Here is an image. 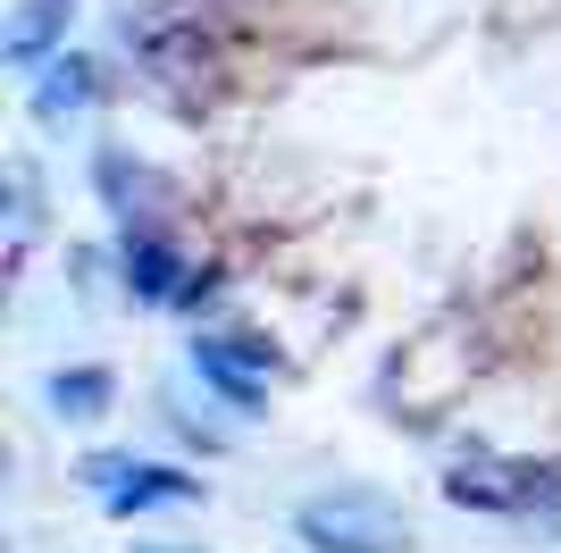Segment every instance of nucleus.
Listing matches in <instances>:
<instances>
[{
  "instance_id": "nucleus-1",
  "label": "nucleus",
  "mask_w": 561,
  "mask_h": 553,
  "mask_svg": "<svg viewBox=\"0 0 561 553\" xmlns=\"http://www.w3.org/2000/svg\"><path fill=\"white\" fill-rule=\"evenodd\" d=\"M453 511H494V520H561V453H486L469 444L445 470Z\"/></svg>"
},
{
  "instance_id": "nucleus-2",
  "label": "nucleus",
  "mask_w": 561,
  "mask_h": 553,
  "mask_svg": "<svg viewBox=\"0 0 561 553\" xmlns=\"http://www.w3.org/2000/svg\"><path fill=\"white\" fill-rule=\"evenodd\" d=\"M294 545L302 553H411V511L386 486H319L294 504Z\"/></svg>"
},
{
  "instance_id": "nucleus-3",
  "label": "nucleus",
  "mask_w": 561,
  "mask_h": 553,
  "mask_svg": "<svg viewBox=\"0 0 561 553\" xmlns=\"http://www.w3.org/2000/svg\"><path fill=\"white\" fill-rule=\"evenodd\" d=\"M76 486H93V504L110 511V520L210 504V478H193L185 461H142V453H84L76 461Z\"/></svg>"
},
{
  "instance_id": "nucleus-4",
  "label": "nucleus",
  "mask_w": 561,
  "mask_h": 553,
  "mask_svg": "<svg viewBox=\"0 0 561 553\" xmlns=\"http://www.w3.org/2000/svg\"><path fill=\"white\" fill-rule=\"evenodd\" d=\"M185 361L202 377V394H218L234 419H260L268 411V386L285 377V352L268 336H252V327H193Z\"/></svg>"
},
{
  "instance_id": "nucleus-5",
  "label": "nucleus",
  "mask_w": 561,
  "mask_h": 553,
  "mask_svg": "<svg viewBox=\"0 0 561 553\" xmlns=\"http://www.w3.org/2000/svg\"><path fill=\"white\" fill-rule=\"evenodd\" d=\"M93 193H101V210L117 218V235H135V227L168 235V218L185 210V184L168 177V168L135 160L126 143H101V151H93Z\"/></svg>"
},
{
  "instance_id": "nucleus-6",
  "label": "nucleus",
  "mask_w": 561,
  "mask_h": 553,
  "mask_svg": "<svg viewBox=\"0 0 561 553\" xmlns=\"http://www.w3.org/2000/svg\"><path fill=\"white\" fill-rule=\"evenodd\" d=\"M185 244L160 227H135V235H117V294L135 302V311H176V294H185Z\"/></svg>"
},
{
  "instance_id": "nucleus-7",
  "label": "nucleus",
  "mask_w": 561,
  "mask_h": 553,
  "mask_svg": "<svg viewBox=\"0 0 561 553\" xmlns=\"http://www.w3.org/2000/svg\"><path fill=\"white\" fill-rule=\"evenodd\" d=\"M110 92V68H101L93 50H59L50 68H34V84H25V110H34V126H68V117H84Z\"/></svg>"
},
{
  "instance_id": "nucleus-8",
  "label": "nucleus",
  "mask_w": 561,
  "mask_h": 553,
  "mask_svg": "<svg viewBox=\"0 0 561 553\" xmlns=\"http://www.w3.org/2000/svg\"><path fill=\"white\" fill-rule=\"evenodd\" d=\"M76 9H84V0H18L9 25H0V59L25 68V76L50 68V59L68 50V34H76Z\"/></svg>"
},
{
  "instance_id": "nucleus-9",
  "label": "nucleus",
  "mask_w": 561,
  "mask_h": 553,
  "mask_svg": "<svg viewBox=\"0 0 561 553\" xmlns=\"http://www.w3.org/2000/svg\"><path fill=\"white\" fill-rule=\"evenodd\" d=\"M50 411L59 419H76V428H93V419H110L117 411V369H101V361H68V369H50Z\"/></svg>"
},
{
  "instance_id": "nucleus-10",
  "label": "nucleus",
  "mask_w": 561,
  "mask_h": 553,
  "mask_svg": "<svg viewBox=\"0 0 561 553\" xmlns=\"http://www.w3.org/2000/svg\"><path fill=\"white\" fill-rule=\"evenodd\" d=\"M34 235H43V168L18 151V160H9V244H0V269H9V276L25 269Z\"/></svg>"
},
{
  "instance_id": "nucleus-11",
  "label": "nucleus",
  "mask_w": 561,
  "mask_h": 553,
  "mask_svg": "<svg viewBox=\"0 0 561 553\" xmlns=\"http://www.w3.org/2000/svg\"><path fill=\"white\" fill-rule=\"evenodd\" d=\"M218 294H227V269H218V260H202V269L185 276V294H176V311H210Z\"/></svg>"
},
{
  "instance_id": "nucleus-12",
  "label": "nucleus",
  "mask_w": 561,
  "mask_h": 553,
  "mask_svg": "<svg viewBox=\"0 0 561 553\" xmlns=\"http://www.w3.org/2000/svg\"><path fill=\"white\" fill-rule=\"evenodd\" d=\"M135 553H210V545H135Z\"/></svg>"
}]
</instances>
